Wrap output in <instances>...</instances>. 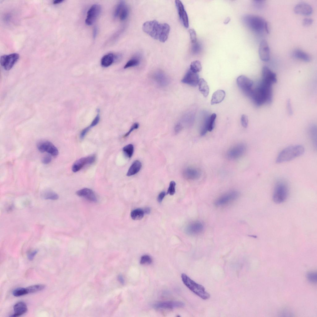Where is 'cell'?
<instances>
[{
    "mask_svg": "<svg viewBox=\"0 0 317 317\" xmlns=\"http://www.w3.org/2000/svg\"><path fill=\"white\" fill-rule=\"evenodd\" d=\"M143 31L153 38L161 42H165L167 39L170 27L166 23H160L156 20L148 21L142 25Z\"/></svg>",
    "mask_w": 317,
    "mask_h": 317,
    "instance_id": "1",
    "label": "cell"
},
{
    "mask_svg": "<svg viewBox=\"0 0 317 317\" xmlns=\"http://www.w3.org/2000/svg\"><path fill=\"white\" fill-rule=\"evenodd\" d=\"M249 97L257 106L270 104L272 98V85L261 82L258 86L252 89Z\"/></svg>",
    "mask_w": 317,
    "mask_h": 317,
    "instance_id": "2",
    "label": "cell"
},
{
    "mask_svg": "<svg viewBox=\"0 0 317 317\" xmlns=\"http://www.w3.org/2000/svg\"><path fill=\"white\" fill-rule=\"evenodd\" d=\"M304 147L301 145H293L288 146L283 150L278 155L276 160L277 163L291 161L303 154Z\"/></svg>",
    "mask_w": 317,
    "mask_h": 317,
    "instance_id": "3",
    "label": "cell"
},
{
    "mask_svg": "<svg viewBox=\"0 0 317 317\" xmlns=\"http://www.w3.org/2000/svg\"><path fill=\"white\" fill-rule=\"evenodd\" d=\"M181 277L184 284L196 294L204 300L210 298V294L203 286L195 282L185 274H182Z\"/></svg>",
    "mask_w": 317,
    "mask_h": 317,
    "instance_id": "4",
    "label": "cell"
},
{
    "mask_svg": "<svg viewBox=\"0 0 317 317\" xmlns=\"http://www.w3.org/2000/svg\"><path fill=\"white\" fill-rule=\"evenodd\" d=\"M289 193L288 185L283 180L278 181L276 183L273 194V201L277 204L284 202L287 198Z\"/></svg>",
    "mask_w": 317,
    "mask_h": 317,
    "instance_id": "5",
    "label": "cell"
},
{
    "mask_svg": "<svg viewBox=\"0 0 317 317\" xmlns=\"http://www.w3.org/2000/svg\"><path fill=\"white\" fill-rule=\"evenodd\" d=\"M244 23L254 31L260 32L265 29L267 22L262 17L253 15H247L243 18Z\"/></svg>",
    "mask_w": 317,
    "mask_h": 317,
    "instance_id": "6",
    "label": "cell"
},
{
    "mask_svg": "<svg viewBox=\"0 0 317 317\" xmlns=\"http://www.w3.org/2000/svg\"><path fill=\"white\" fill-rule=\"evenodd\" d=\"M239 196V193L237 191H229L218 197L215 201L214 204L217 207L227 206L235 201Z\"/></svg>",
    "mask_w": 317,
    "mask_h": 317,
    "instance_id": "7",
    "label": "cell"
},
{
    "mask_svg": "<svg viewBox=\"0 0 317 317\" xmlns=\"http://www.w3.org/2000/svg\"><path fill=\"white\" fill-rule=\"evenodd\" d=\"M237 83L238 87L249 96L252 90L253 81L244 75H241L237 78Z\"/></svg>",
    "mask_w": 317,
    "mask_h": 317,
    "instance_id": "8",
    "label": "cell"
},
{
    "mask_svg": "<svg viewBox=\"0 0 317 317\" xmlns=\"http://www.w3.org/2000/svg\"><path fill=\"white\" fill-rule=\"evenodd\" d=\"M37 147L38 150L41 153L46 152L54 156H57L59 154L57 148L49 141H40L37 143Z\"/></svg>",
    "mask_w": 317,
    "mask_h": 317,
    "instance_id": "9",
    "label": "cell"
},
{
    "mask_svg": "<svg viewBox=\"0 0 317 317\" xmlns=\"http://www.w3.org/2000/svg\"><path fill=\"white\" fill-rule=\"evenodd\" d=\"M19 58V54L16 53L8 55H4L1 57L0 64L5 69L9 70L13 67Z\"/></svg>",
    "mask_w": 317,
    "mask_h": 317,
    "instance_id": "10",
    "label": "cell"
},
{
    "mask_svg": "<svg viewBox=\"0 0 317 317\" xmlns=\"http://www.w3.org/2000/svg\"><path fill=\"white\" fill-rule=\"evenodd\" d=\"M246 146L244 144H237L230 148L227 151V156L229 159L238 158L243 156L246 151Z\"/></svg>",
    "mask_w": 317,
    "mask_h": 317,
    "instance_id": "11",
    "label": "cell"
},
{
    "mask_svg": "<svg viewBox=\"0 0 317 317\" xmlns=\"http://www.w3.org/2000/svg\"><path fill=\"white\" fill-rule=\"evenodd\" d=\"M101 11V6L98 4L93 5L88 11L85 24L88 25H92L99 16Z\"/></svg>",
    "mask_w": 317,
    "mask_h": 317,
    "instance_id": "12",
    "label": "cell"
},
{
    "mask_svg": "<svg viewBox=\"0 0 317 317\" xmlns=\"http://www.w3.org/2000/svg\"><path fill=\"white\" fill-rule=\"evenodd\" d=\"M96 159L94 155L83 157L77 160L73 164L72 167V170L74 172L79 171L85 165L93 163Z\"/></svg>",
    "mask_w": 317,
    "mask_h": 317,
    "instance_id": "13",
    "label": "cell"
},
{
    "mask_svg": "<svg viewBox=\"0 0 317 317\" xmlns=\"http://www.w3.org/2000/svg\"><path fill=\"white\" fill-rule=\"evenodd\" d=\"M152 78L158 85L162 87L167 86L170 82L169 77L161 70H158L154 72L152 75Z\"/></svg>",
    "mask_w": 317,
    "mask_h": 317,
    "instance_id": "14",
    "label": "cell"
},
{
    "mask_svg": "<svg viewBox=\"0 0 317 317\" xmlns=\"http://www.w3.org/2000/svg\"><path fill=\"white\" fill-rule=\"evenodd\" d=\"M199 76L197 73L189 70L181 80V82L193 86L198 85L199 80Z\"/></svg>",
    "mask_w": 317,
    "mask_h": 317,
    "instance_id": "15",
    "label": "cell"
},
{
    "mask_svg": "<svg viewBox=\"0 0 317 317\" xmlns=\"http://www.w3.org/2000/svg\"><path fill=\"white\" fill-rule=\"evenodd\" d=\"M175 3L180 20L184 27L188 28L189 26L188 17L183 4L179 0H176Z\"/></svg>",
    "mask_w": 317,
    "mask_h": 317,
    "instance_id": "16",
    "label": "cell"
},
{
    "mask_svg": "<svg viewBox=\"0 0 317 317\" xmlns=\"http://www.w3.org/2000/svg\"><path fill=\"white\" fill-rule=\"evenodd\" d=\"M182 302L178 301H167L159 302L154 304V308L158 309H172L180 308L184 306Z\"/></svg>",
    "mask_w": 317,
    "mask_h": 317,
    "instance_id": "17",
    "label": "cell"
},
{
    "mask_svg": "<svg viewBox=\"0 0 317 317\" xmlns=\"http://www.w3.org/2000/svg\"><path fill=\"white\" fill-rule=\"evenodd\" d=\"M260 59L263 61L267 62L270 59V51L267 41L263 40L261 42L258 49Z\"/></svg>",
    "mask_w": 317,
    "mask_h": 317,
    "instance_id": "18",
    "label": "cell"
},
{
    "mask_svg": "<svg viewBox=\"0 0 317 317\" xmlns=\"http://www.w3.org/2000/svg\"><path fill=\"white\" fill-rule=\"evenodd\" d=\"M203 223L199 221H194L191 223L187 227L186 231L189 234L198 235L201 234L204 230Z\"/></svg>",
    "mask_w": 317,
    "mask_h": 317,
    "instance_id": "19",
    "label": "cell"
},
{
    "mask_svg": "<svg viewBox=\"0 0 317 317\" xmlns=\"http://www.w3.org/2000/svg\"><path fill=\"white\" fill-rule=\"evenodd\" d=\"M262 81L272 84L277 82L276 74L267 67H263L262 71Z\"/></svg>",
    "mask_w": 317,
    "mask_h": 317,
    "instance_id": "20",
    "label": "cell"
},
{
    "mask_svg": "<svg viewBox=\"0 0 317 317\" xmlns=\"http://www.w3.org/2000/svg\"><path fill=\"white\" fill-rule=\"evenodd\" d=\"M294 12L297 14L304 15H308L312 12V7L309 4L305 2L299 3L294 7Z\"/></svg>",
    "mask_w": 317,
    "mask_h": 317,
    "instance_id": "21",
    "label": "cell"
},
{
    "mask_svg": "<svg viewBox=\"0 0 317 317\" xmlns=\"http://www.w3.org/2000/svg\"><path fill=\"white\" fill-rule=\"evenodd\" d=\"M76 194L80 197H83L92 202H96L97 199L94 192L91 189L85 188L77 191Z\"/></svg>",
    "mask_w": 317,
    "mask_h": 317,
    "instance_id": "22",
    "label": "cell"
},
{
    "mask_svg": "<svg viewBox=\"0 0 317 317\" xmlns=\"http://www.w3.org/2000/svg\"><path fill=\"white\" fill-rule=\"evenodd\" d=\"M201 174V172L199 169L193 167L186 168L183 172L184 177L190 180L197 179L200 177Z\"/></svg>",
    "mask_w": 317,
    "mask_h": 317,
    "instance_id": "23",
    "label": "cell"
},
{
    "mask_svg": "<svg viewBox=\"0 0 317 317\" xmlns=\"http://www.w3.org/2000/svg\"><path fill=\"white\" fill-rule=\"evenodd\" d=\"M13 309L14 313L10 316L11 317L19 316L26 313L28 310L26 304L23 302H19L16 303L14 305Z\"/></svg>",
    "mask_w": 317,
    "mask_h": 317,
    "instance_id": "24",
    "label": "cell"
},
{
    "mask_svg": "<svg viewBox=\"0 0 317 317\" xmlns=\"http://www.w3.org/2000/svg\"><path fill=\"white\" fill-rule=\"evenodd\" d=\"M225 96V93L223 90L219 89L213 93L211 103L212 105L218 104L221 102L224 99Z\"/></svg>",
    "mask_w": 317,
    "mask_h": 317,
    "instance_id": "25",
    "label": "cell"
},
{
    "mask_svg": "<svg viewBox=\"0 0 317 317\" xmlns=\"http://www.w3.org/2000/svg\"><path fill=\"white\" fill-rule=\"evenodd\" d=\"M141 163L140 161L137 160L135 161L129 168L127 176H129L137 174L141 170Z\"/></svg>",
    "mask_w": 317,
    "mask_h": 317,
    "instance_id": "26",
    "label": "cell"
},
{
    "mask_svg": "<svg viewBox=\"0 0 317 317\" xmlns=\"http://www.w3.org/2000/svg\"><path fill=\"white\" fill-rule=\"evenodd\" d=\"M308 135L314 148H317V128L315 125H312L308 129Z\"/></svg>",
    "mask_w": 317,
    "mask_h": 317,
    "instance_id": "27",
    "label": "cell"
},
{
    "mask_svg": "<svg viewBox=\"0 0 317 317\" xmlns=\"http://www.w3.org/2000/svg\"><path fill=\"white\" fill-rule=\"evenodd\" d=\"M293 55L295 58L301 59L305 62H309L311 60L310 56L308 54L301 50H295L293 52Z\"/></svg>",
    "mask_w": 317,
    "mask_h": 317,
    "instance_id": "28",
    "label": "cell"
},
{
    "mask_svg": "<svg viewBox=\"0 0 317 317\" xmlns=\"http://www.w3.org/2000/svg\"><path fill=\"white\" fill-rule=\"evenodd\" d=\"M198 85L199 91L205 97H206L209 94V89L207 83L203 78L199 79Z\"/></svg>",
    "mask_w": 317,
    "mask_h": 317,
    "instance_id": "29",
    "label": "cell"
},
{
    "mask_svg": "<svg viewBox=\"0 0 317 317\" xmlns=\"http://www.w3.org/2000/svg\"><path fill=\"white\" fill-rule=\"evenodd\" d=\"M115 60V55L112 53H108L102 58L101 65L104 67H107L110 66Z\"/></svg>",
    "mask_w": 317,
    "mask_h": 317,
    "instance_id": "30",
    "label": "cell"
},
{
    "mask_svg": "<svg viewBox=\"0 0 317 317\" xmlns=\"http://www.w3.org/2000/svg\"><path fill=\"white\" fill-rule=\"evenodd\" d=\"M145 214L143 210L137 208L132 211L131 213V218L134 220H138L142 219Z\"/></svg>",
    "mask_w": 317,
    "mask_h": 317,
    "instance_id": "31",
    "label": "cell"
},
{
    "mask_svg": "<svg viewBox=\"0 0 317 317\" xmlns=\"http://www.w3.org/2000/svg\"><path fill=\"white\" fill-rule=\"evenodd\" d=\"M140 63V56L139 55L135 56L132 58L125 65L124 69L138 66Z\"/></svg>",
    "mask_w": 317,
    "mask_h": 317,
    "instance_id": "32",
    "label": "cell"
},
{
    "mask_svg": "<svg viewBox=\"0 0 317 317\" xmlns=\"http://www.w3.org/2000/svg\"><path fill=\"white\" fill-rule=\"evenodd\" d=\"M41 195L42 198L45 199L56 200L59 198L57 193L51 190L46 191Z\"/></svg>",
    "mask_w": 317,
    "mask_h": 317,
    "instance_id": "33",
    "label": "cell"
},
{
    "mask_svg": "<svg viewBox=\"0 0 317 317\" xmlns=\"http://www.w3.org/2000/svg\"><path fill=\"white\" fill-rule=\"evenodd\" d=\"M46 287V285L44 284H38L29 286L27 287L26 289L28 294L41 291L44 289Z\"/></svg>",
    "mask_w": 317,
    "mask_h": 317,
    "instance_id": "34",
    "label": "cell"
},
{
    "mask_svg": "<svg viewBox=\"0 0 317 317\" xmlns=\"http://www.w3.org/2000/svg\"><path fill=\"white\" fill-rule=\"evenodd\" d=\"M189 69L196 73L200 72L202 69V66L200 62L198 60L192 62L190 65Z\"/></svg>",
    "mask_w": 317,
    "mask_h": 317,
    "instance_id": "35",
    "label": "cell"
},
{
    "mask_svg": "<svg viewBox=\"0 0 317 317\" xmlns=\"http://www.w3.org/2000/svg\"><path fill=\"white\" fill-rule=\"evenodd\" d=\"M123 150L125 155L129 158H131L133 153L134 147L132 144H128L123 149Z\"/></svg>",
    "mask_w": 317,
    "mask_h": 317,
    "instance_id": "36",
    "label": "cell"
},
{
    "mask_svg": "<svg viewBox=\"0 0 317 317\" xmlns=\"http://www.w3.org/2000/svg\"><path fill=\"white\" fill-rule=\"evenodd\" d=\"M129 14V10L127 6L125 4L122 8L119 16L121 20H124L128 17Z\"/></svg>",
    "mask_w": 317,
    "mask_h": 317,
    "instance_id": "37",
    "label": "cell"
},
{
    "mask_svg": "<svg viewBox=\"0 0 317 317\" xmlns=\"http://www.w3.org/2000/svg\"><path fill=\"white\" fill-rule=\"evenodd\" d=\"M15 297H19L28 294L26 288H19L14 289L12 292Z\"/></svg>",
    "mask_w": 317,
    "mask_h": 317,
    "instance_id": "38",
    "label": "cell"
},
{
    "mask_svg": "<svg viewBox=\"0 0 317 317\" xmlns=\"http://www.w3.org/2000/svg\"><path fill=\"white\" fill-rule=\"evenodd\" d=\"M216 117V115L215 113L212 114L210 116L209 120L208 132H211L214 129Z\"/></svg>",
    "mask_w": 317,
    "mask_h": 317,
    "instance_id": "39",
    "label": "cell"
},
{
    "mask_svg": "<svg viewBox=\"0 0 317 317\" xmlns=\"http://www.w3.org/2000/svg\"><path fill=\"white\" fill-rule=\"evenodd\" d=\"M308 280L310 282L316 283L317 282V274L316 272L310 271L307 273L306 275Z\"/></svg>",
    "mask_w": 317,
    "mask_h": 317,
    "instance_id": "40",
    "label": "cell"
},
{
    "mask_svg": "<svg viewBox=\"0 0 317 317\" xmlns=\"http://www.w3.org/2000/svg\"><path fill=\"white\" fill-rule=\"evenodd\" d=\"M125 4L124 1H121L117 5L114 13V17L115 18H117L119 15L120 11Z\"/></svg>",
    "mask_w": 317,
    "mask_h": 317,
    "instance_id": "41",
    "label": "cell"
},
{
    "mask_svg": "<svg viewBox=\"0 0 317 317\" xmlns=\"http://www.w3.org/2000/svg\"><path fill=\"white\" fill-rule=\"evenodd\" d=\"M152 262V259L148 255H143L141 258L140 263L141 264H151Z\"/></svg>",
    "mask_w": 317,
    "mask_h": 317,
    "instance_id": "42",
    "label": "cell"
},
{
    "mask_svg": "<svg viewBox=\"0 0 317 317\" xmlns=\"http://www.w3.org/2000/svg\"><path fill=\"white\" fill-rule=\"evenodd\" d=\"M189 31L191 43L193 44L197 42V35L195 30L193 29H191Z\"/></svg>",
    "mask_w": 317,
    "mask_h": 317,
    "instance_id": "43",
    "label": "cell"
},
{
    "mask_svg": "<svg viewBox=\"0 0 317 317\" xmlns=\"http://www.w3.org/2000/svg\"><path fill=\"white\" fill-rule=\"evenodd\" d=\"M176 183L173 181H171L170 183L167 193L170 195H173L175 192Z\"/></svg>",
    "mask_w": 317,
    "mask_h": 317,
    "instance_id": "44",
    "label": "cell"
},
{
    "mask_svg": "<svg viewBox=\"0 0 317 317\" xmlns=\"http://www.w3.org/2000/svg\"><path fill=\"white\" fill-rule=\"evenodd\" d=\"M254 5L256 8L261 10L264 6V1L256 0L254 1Z\"/></svg>",
    "mask_w": 317,
    "mask_h": 317,
    "instance_id": "45",
    "label": "cell"
},
{
    "mask_svg": "<svg viewBox=\"0 0 317 317\" xmlns=\"http://www.w3.org/2000/svg\"><path fill=\"white\" fill-rule=\"evenodd\" d=\"M241 121L242 126L246 128L248 125V119L247 116L245 115H242L241 116Z\"/></svg>",
    "mask_w": 317,
    "mask_h": 317,
    "instance_id": "46",
    "label": "cell"
},
{
    "mask_svg": "<svg viewBox=\"0 0 317 317\" xmlns=\"http://www.w3.org/2000/svg\"><path fill=\"white\" fill-rule=\"evenodd\" d=\"M139 126V124L137 123H134L132 126L129 131L126 133L124 136V137H126L128 136L130 133L134 130L138 128Z\"/></svg>",
    "mask_w": 317,
    "mask_h": 317,
    "instance_id": "47",
    "label": "cell"
},
{
    "mask_svg": "<svg viewBox=\"0 0 317 317\" xmlns=\"http://www.w3.org/2000/svg\"><path fill=\"white\" fill-rule=\"evenodd\" d=\"M51 156L49 155H47L42 158V162L44 164H48L51 162Z\"/></svg>",
    "mask_w": 317,
    "mask_h": 317,
    "instance_id": "48",
    "label": "cell"
},
{
    "mask_svg": "<svg viewBox=\"0 0 317 317\" xmlns=\"http://www.w3.org/2000/svg\"><path fill=\"white\" fill-rule=\"evenodd\" d=\"M99 120V114H98L93 120L90 125L89 126L90 128L93 127L97 125L98 123Z\"/></svg>",
    "mask_w": 317,
    "mask_h": 317,
    "instance_id": "49",
    "label": "cell"
},
{
    "mask_svg": "<svg viewBox=\"0 0 317 317\" xmlns=\"http://www.w3.org/2000/svg\"><path fill=\"white\" fill-rule=\"evenodd\" d=\"M38 252L37 250H35L29 252L28 255V259L29 260H33Z\"/></svg>",
    "mask_w": 317,
    "mask_h": 317,
    "instance_id": "50",
    "label": "cell"
},
{
    "mask_svg": "<svg viewBox=\"0 0 317 317\" xmlns=\"http://www.w3.org/2000/svg\"><path fill=\"white\" fill-rule=\"evenodd\" d=\"M182 128V125L180 122L177 123L175 125L174 127V131L176 133H178L181 130Z\"/></svg>",
    "mask_w": 317,
    "mask_h": 317,
    "instance_id": "51",
    "label": "cell"
},
{
    "mask_svg": "<svg viewBox=\"0 0 317 317\" xmlns=\"http://www.w3.org/2000/svg\"><path fill=\"white\" fill-rule=\"evenodd\" d=\"M313 22L312 19L310 18H306L303 19L302 22L304 26H307L311 24Z\"/></svg>",
    "mask_w": 317,
    "mask_h": 317,
    "instance_id": "52",
    "label": "cell"
},
{
    "mask_svg": "<svg viewBox=\"0 0 317 317\" xmlns=\"http://www.w3.org/2000/svg\"><path fill=\"white\" fill-rule=\"evenodd\" d=\"M90 128L89 126L82 130L80 135V138L81 139H82L84 137Z\"/></svg>",
    "mask_w": 317,
    "mask_h": 317,
    "instance_id": "53",
    "label": "cell"
},
{
    "mask_svg": "<svg viewBox=\"0 0 317 317\" xmlns=\"http://www.w3.org/2000/svg\"><path fill=\"white\" fill-rule=\"evenodd\" d=\"M287 106L288 113L290 115H292L293 113V111L292 109L291 102L289 99L287 101Z\"/></svg>",
    "mask_w": 317,
    "mask_h": 317,
    "instance_id": "54",
    "label": "cell"
},
{
    "mask_svg": "<svg viewBox=\"0 0 317 317\" xmlns=\"http://www.w3.org/2000/svg\"><path fill=\"white\" fill-rule=\"evenodd\" d=\"M165 195L166 193L164 192H162L159 194L158 197V200L159 202H162Z\"/></svg>",
    "mask_w": 317,
    "mask_h": 317,
    "instance_id": "55",
    "label": "cell"
},
{
    "mask_svg": "<svg viewBox=\"0 0 317 317\" xmlns=\"http://www.w3.org/2000/svg\"><path fill=\"white\" fill-rule=\"evenodd\" d=\"M98 33V29L96 27L94 28L93 31V38H95L97 35Z\"/></svg>",
    "mask_w": 317,
    "mask_h": 317,
    "instance_id": "56",
    "label": "cell"
},
{
    "mask_svg": "<svg viewBox=\"0 0 317 317\" xmlns=\"http://www.w3.org/2000/svg\"><path fill=\"white\" fill-rule=\"evenodd\" d=\"M145 213L149 214L150 211V209L149 208H146L144 210Z\"/></svg>",
    "mask_w": 317,
    "mask_h": 317,
    "instance_id": "57",
    "label": "cell"
},
{
    "mask_svg": "<svg viewBox=\"0 0 317 317\" xmlns=\"http://www.w3.org/2000/svg\"><path fill=\"white\" fill-rule=\"evenodd\" d=\"M63 1V0H55L54 1L53 3L54 4H58L61 3Z\"/></svg>",
    "mask_w": 317,
    "mask_h": 317,
    "instance_id": "58",
    "label": "cell"
},
{
    "mask_svg": "<svg viewBox=\"0 0 317 317\" xmlns=\"http://www.w3.org/2000/svg\"><path fill=\"white\" fill-rule=\"evenodd\" d=\"M230 20V19L229 18H227L224 22V24H227L229 22Z\"/></svg>",
    "mask_w": 317,
    "mask_h": 317,
    "instance_id": "59",
    "label": "cell"
}]
</instances>
